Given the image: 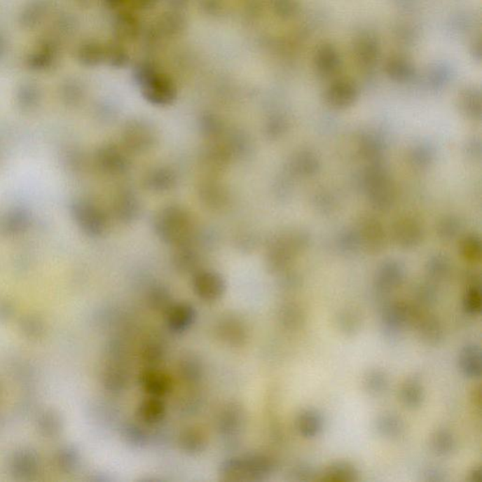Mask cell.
Returning <instances> with one entry per match:
<instances>
[{"instance_id": "obj_17", "label": "cell", "mask_w": 482, "mask_h": 482, "mask_svg": "<svg viewBox=\"0 0 482 482\" xmlns=\"http://www.w3.org/2000/svg\"><path fill=\"white\" fill-rule=\"evenodd\" d=\"M128 373L123 366L112 365L104 372L103 383L109 391L118 393L124 390L128 383Z\"/></svg>"}, {"instance_id": "obj_13", "label": "cell", "mask_w": 482, "mask_h": 482, "mask_svg": "<svg viewBox=\"0 0 482 482\" xmlns=\"http://www.w3.org/2000/svg\"><path fill=\"white\" fill-rule=\"evenodd\" d=\"M375 427L378 434L388 439L401 437L404 432V421L394 413H383L380 415L375 422Z\"/></svg>"}, {"instance_id": "obj_21", "label": "cell", "mask_w": 482, "mask_h": 482, "mask_svg": "<svg viewBox=\"0 0 482 482\" xmlns=\"http://www.w3.org/2000/svg\"><path fill=\"white\" fill-rule=\"evenodd\" d=\"M364 383H365L364 385H365L366 390L371 395L379 396L387 389L388 378L383 371L374 369L366 375Z\"/></svg>"}, {"instance_id": "obj_3", "label": "cell", "mask_w": 482, "mask_h": 482, "mask_svg": "<svg viewBox=\"0 0 482 482\" xmlns=\"http://www.w3.org/2000/svg\"><path fill=\"white\" fill-rule=\"evenodd\" d=\"M139 76L144 94L152 102L169 103L174 97V88L166 78L150 70L142 71Z\"/></svg>"}, {"instance_id": "obj_24", "label": "cell", "mask_w": 482, "mask_h": 482, "mask_svg": "<svg viewBox=\"0 0 482 482\" xmlns=\"http://www.w3.org/2000/svg\"><path fill=\"white\" fill-rule=\"evenodd\" d=\"M123 436L128 443L134 446H142L147 443L148 435L142 427L128 424L123 429Z\"/></svg>"}, {"instance_id": "obj_28", "label": "cell", "mask_w": 482, "mask_h": 482, "mask_svg": "<svg viewBox=\"0 0 482 482\" xmlns=\"http://www.w3.org/2000/svg\"><path fill=\"white\" fill-rule=\"evenodd\" d=\"M170 295L164 290L158 289L152 292L150 296V306L157 311L168 310L170 306Z\"/></svg>"}, {"instance_id": "obj_12", "label": "cell", "mask_w": 482, "mask_h": 482, "mask_svg": "<svg viewBox=\"0 0 482 482\" xmlns=\"http://www.w3.org/2000/svg\"><path fill=\"white\" fill-rule=\"evenodd\" d=\"M179 446L183 451L190 455H196L205 450L207 446V437L198 429H186L181 432Z\"/></svg>"}, {"instance_id": "obj_31", "label": "cell", "mask_w": 482, "mask_h": 482, "mask_svg": "<svg viewBox=\"0 0 482 482\" xmlns=\"http://www.w3.org/2000/svg\"><path fill=\"white\" fill-rule=\"evenodd\" d=\"M314 476V471L308 464H300L293 470V476L298 481H309Z\"/></svg>"}, {"instance_id": "obj_9", "label": "cell", "mask_w": 482, "mask_h": 482, "mask_svg": "<svg viewBox=\"0 0 482 482\" xmlns=\"http://www.w3.org/2000/svg\"><path fill=\"white\" fill-rule=\"evenodd\" d=\"M137 413L139 420L146 425H157L166 415V404L163 398L151 397L139 404Z\"/></svg>"}, {"instance_id": "obj_1", "label": "cell", "mask_w": 482, "mask_h": 482, "mask_svg": "<svg viewBox=\"0 0 482 482\" xmlns=\"http://www.w3.org/2000/svg\"><path fill=\"white\" fill-rule=\"evenodd\" d=\"M275 464L270 456L254 453L232 457L221 462L220 475L226 481H262L273 474Z\"/></svg>"}, {"instance_id": "obj_6", "label": "cell", "mask_w": 482, "mask_h": 482, "mask_svg": "<svg viewBox=\"0 0 482 482\" xmlns=\"http://www.w3.org/2000/svg\"><path fill=\"white\" fill-rule=\"evenodd\" d=\"M412 317L413 312L408 305L402 303L386 305L383 313V330L388 336L398 335Z\"/></svg>"}, {"instance_id": "obj_14", "label": "cell", "mask_w": 482, "mask_h": 482, "mask_svg": "<svg viewBox=\"0 0 482 482\" xmlns=\"http://www.w3.org/2000/svg\"><path fill=\"white\" fill-rule=\"evenodd\" d=\"M180 378L188 383H197L204 374V366L201 360L195 355H186L181 359L178 365Z\"/></svg>"}, {"instance_id": "obj_5", "label": "cell", "mask_w": 482, "mask_h": 482, "mask_svg": "<svg viewBox=\"0 0 482 482\" xmlns=\"http://www.w3.org/2000/svg\"><path fill=\"white\" fill-rule=\"evenodd\" d=\"M217 333L224 343L233 347L243 346L249 336L245 323L232 316L223 317L219 322Z\"/></svg>"}, {"instance_id": "obj_16", "label": "cell", "mask_w": 482, "mask_h": 482, "mask_svg": "<svg viewBox=\"0 0 482 482\" xmlns=\"http://www.w3.org/2000/svg\"><path fill=\"white\" fill-rule=\"evenodd\" d=\"M357 478V470L347 462H333L322 475V481H353Z\"/></svg>"}, {"instance_id": "obj_29", "label": "cell", "mask_w": 482, "mask_h": 482, "mask_svg": "<svg viewBox=\"0 0 482 482\" xmlns=\"http://www.w3.org/2000/svg\"><path fill=\"white\" fill-rule=\"evenodd\" d=\"M164 355L163 347L158 343H149L144 347L142 359L151 365L160 363Z\"/></svg>"}, {"instance_id": "obj_18", "label": "cell", "mask_w": 482, "mask_h": 482, "mask_svg": "<svg viewBox=\"0 0 482 482\" xmlns=\"http://www.w3.org/2000/svg\"><path fill=\"white\" fill-rule=\"evenodd\" d=\"M38 467L39 464H38L37 457L32 452H22L13 460V471L21 478H26V476L29 478L30 476L34 475Z\"/></svg>"}, {"instance_id": "obj_32", "label": "cell", "mask_w": 482, "mask_h": 482, "mask_svg": "<svg viewBox=\"0 0 482 482\" xmlns=\"http://www.w3.org/2000/svg\"><path fill=\"white\" fill-rule=\"evenodd\" d=\"M13 305L9 303H0V320L9 319L13 314Z\"/></svg>"}, {"instance_id": "obj_8", "label": "cell", "mask_w": 482, "mask_h": 482, "mask_svg": "<svg viewBox=\"0 0 482 482\" xmlns=\"http://www.w3.org/2000/svg\"><path fill=\"white\" fill-rule=\"evenodd\" d=\"M139 383L151 397L163 398L172 390V383L168 375L154 369H148L139 377Z\"/></svg>"}, {"instance_id": "obj_10", "label": "cell", "mask_w": 482, "mask_h": 482, "mask_svg": "<svg viewBox=\"0 0 482 482\" xmlns=\"http://www.w3.org/2000/svg\"><path fill=\"white\" fill-rule=\"evenodd\" d=\"M459 366L468 378H478L481 374V350L476 344H469L462 350Z\"/></svg>"}, {"instance_id": "obj_19", "label": "cell", "mask_w": 482, "mask_h": 482, "mask_svg": "<svg viewBox=\"0 0 482 482\" xmlns=\"http://www.w3.org/2000/svg\"><path fill=\"white\" fill-rule=\"evenodd\" d=\"M419 331H420L421 338L426 343L437 345L443 340L442 326L434 317L424 319L419 326Z\"/></svg>"}, {"instance_id": "obj_22", "label": "cell", "mask_w": 482, "mask_h": 482, "mask_svg": "<svg viewBox=\"0 0 482 482\" xmlns=\"http://www.w3.org/2000/svg\"><path fill=\"white\" fill-rule=\"evenodd\" d=\"M303 311L298 305H284L280 311V319L284 326L289 329H297L303 323Z\"/></svg>"}, {"instance_id": "obj_7", "label": "cell", "mask_w": 482, "mask_h": 482, "mask_svg": "<svg viewBox=\"0 0 482 482\" xmlns=\"http://www.w3.org/2000/svg\"><path fill=\"white\" fill-rule=\"evenodd\" d=\"M245 411L238 404H230L224 407L218 419L219 432L226 437L235 436L242 429Z\"/></svg>"}, {"instance_id": "obj_23", "label": "cell", "mask_w": 482, "mask_h": 482, "mask_svg": "<svg viewBox=\"0 0 482 482\" xmlns=\"http://www.w3.org/2000/svg\"><path fill=\"white\" fill-rule=\"evenodd\" d=\"M39 429L45 436H56L62 429V421L60 416L53 412L43 413L39 420Z\"/></svg>"}, {"instance_id": "obj_34", "label": "cell", "mask_w": 482, "mask_h": 482, "mask_svg": "<svg viewBox=\"0 0 482 482\" xmlns=\"http://www.w3.org/2000/svg\"><path fill=\"white\" fill-rule=\"evenodd\" d=\"M481 468H475V469H474L472 472L470 473L469 481H481Z\"/></svg>"}, {"instance_id": "obj_4", "label": "cell", "mask_w": 482, "mask_h": 482, "mask_svg": "<svg viewBox=\"0 0 482 482\" xmlns=\"http://www.w3.org/2000/svg\"><path fill=\"white\" fill-rule=\"evenodd\" d=\"M197 312L193 305L179 303L170 306L166 314V325L172 333H183L195 323Z\"/></svg>"}, {"instance_id": "obj_20", "label": "cell", "mask_w": 482, "mask_h": 482, "mask_svg": "<svg viewBox=\"0 0 482 482\" xmlns=\"http://www.w3.org/2000/svg\"><path fill=\"white\" fill-rule=\"evenodd\" d=\"M455 445V438L448 429H438L432 435V448L439 455H448L454 450Z\"/></svg>"}, {"instance_id": "obj_27", "label": "cell", "mask_w": 482, "mask_h": 482, "mask_svg": "<svg viewBox=\"0 0 482 482\" xmlns=\"http://www.w3.org/2000/svg\"><path fill=\"white\" fill-rule=\"evenodd\" d=\"M464 310L470 315H478L481 311V294L476 289H471L464 300Z\"/></svg>"}, {"instance_id": "obj_30", "label": "cell", "mask_w": 482, "mask_h": 482, "mask_svg": "<svg viewBox=\"0 0 482 482\" xmlns=\"http://www.w3.org/2000/svg\"><path fill=\"white\" fill-rule=\"evenodd\" d=\"M21 325L24 333L29 338H39L43 333V323L35 317H27Z\"/></svg>"}, {"instance_id": "obj_26", "label": "cell", "mask_w": 482, "mask_h": 482, "mask_svg": "<svg viewBox=\"0 0 482 482\" xmlns=\"http://www.w3.org/2000/svg\"><path fill=\"white\" fill-rule=\"evenodd\" d=\"M339 326L341 330L347 335H353L360 326V320L352 311L342 312L338 317Z\"/></svg>"}, {"instance_id": "obj_33", "label": "cell", "mask_w": 482, "mask_h": 482, "mask_svg": "<svg viewBox=\"0 0 482 482\" xmlns=\"http://www.w3.org/2000/svg\"><path fill=\"white\" fill-rule=\"evenodd\" d=\"M427 478L429 481H441L443 478V474L440 472L439 470L434 469L429 470L428 473L426 474Z\"/></svg>"}, {"instance_id": "obj_2", "label": "cell", "mask_w": 482, "mask_h": 482, "mask_svg": "<svg viewBox=\"0 0 482 482\" xmlns=\"http://www.w3.org/2000/svg\"><path fill=\"white\" fill-rule=\"evenodd\" d=\"M193 291L199 298L207 303L220 300L226 290L221 275L212 271H202L193 279Z\"/></svg>"}, {"instance_id": "obj_11", "label": "cell", "mask_w": 482, "mask_h": 482, "mask_svg": "<svg viewBox=\"0 0 482 482\" xmlns=\"http://www.w3.org/2000/svg\"><path fill=\"white\" fill-rule=\"evenodd\" d=\"M323 424L322 415L314 409L303 411L296 420L298 434L305 438L317 436L322 431Z\"/></svg>"}, {"instance_id": "obj_15", "label": "cell", "mask_w": 482, "mask_h": 482, "mask_svg": "<svg viewBox=\"0 0 482 482\" xmlns=\"http://www.w3.org/2000/svg\"><path fill=\"white\" fill-rule=\"evenodd\" d=\"M401 398L405 406L410 409L420 407L424 401V389L420 380L418 378H410L401 390Z\"/></svg>"}, {"instance_id": "obj_25", "label": "cell", "mask_w": 482, "mask_h": 482, "mask_svg": "<svg viewBox=\"0 0 482 482\" xmlns=\"http://www.w3.org/2000/svg\"><path fill=\"white\" fill-rule=\"evenodd\" d=\"M57 462L62 470H64L65 472H70V471L75 470L78 467V453L75 449L64 448V450L60 451Z\"/></svg>"}]
</instances>
